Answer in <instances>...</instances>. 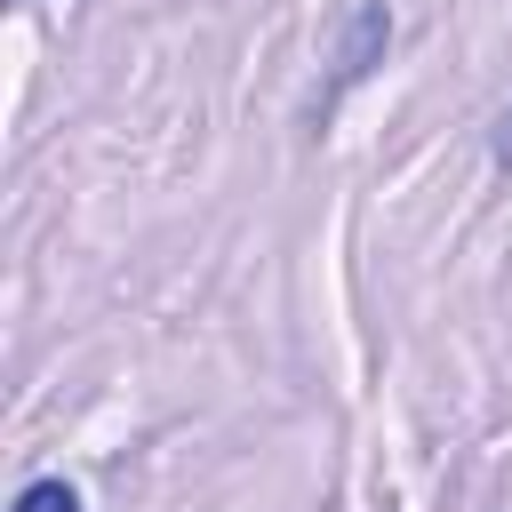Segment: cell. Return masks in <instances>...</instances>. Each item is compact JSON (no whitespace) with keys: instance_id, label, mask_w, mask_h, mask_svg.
<instances>
[{"instance_id":"1","label":"cell","mask_w":512,"mask_h":512,"mask_svg":"<svg viewBox=\"0 0 512 512\" xmlns=\"http://www.w3.org/2000/svg\"><path fill=\"white\" fill-rule=\"evenodd\" d=\"M384 40H392V16L368 0L360 16H352V32H344V48H336V88H352V80H368V64L384 56Z\"/></svg>"},{"instance_id":"2","label":"cell","mask_w":512,"mask_h":512,"mask_svg":"<svg viewBox=\"0 0 512 512\" xmlns=\"http://www.w3.org/2000/svg\"><path fill=\"white\" fill-rule=\"evenodd\" d=\"M8 512H80V488H72V480H56V472H48V480H24V488H16V504H8Z\"/></svg>"}]
</instances>
